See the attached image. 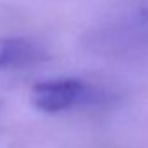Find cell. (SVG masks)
I'll use <instances>...</instances> for the list:
<instances>
[{
  "instance_id": "7a4b0ae2",
  "label": "cell",
  "mask_w": 148,
  "mask_h": 148,
  "mask_svg": "<svg viewBox=\"0 0 148 148\" xmlns=\"http://www.w3.org/2000/svg\"><path fill=\"white\" fill-rule=\"evenodd\" d=\"M48 57L47 50L29 38H7L0 41V67L21 69L43 62Z\"/></svg>"
},
{
  "instance_id": "6da1fadb",
  "label": "cell",
  "mask_w": 148,
  "mask_h": 148,
  "mask_svg": "<svg viewBox=\"0 0 148 148\" xmlns=\"http://www.w3.org/2000/svg\"><path fill=\"white\" fill-rule=\"evenodd\" d=\"M117 95L102 86L84 83L81 79L64 77L40 83L31 91L33 105L43 112H62L71 107H100L110 105Z\"/></svg>"
}]
</instances>
